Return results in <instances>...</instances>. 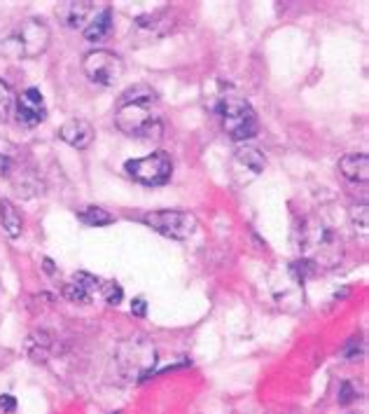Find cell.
Masks as SVG:
<instances>
[{
	"mask_svg": "<svg viewBox=\"0 0 369 414\" xmlns=\"http://www.w3.org/2000/svg\"><path fill=\"white\" fill-rule=\"evenodd\" d=\"M94 14H96V7L89 0H66V3L56 5V19L66 28L84 31V26L92 21Z\"/></svg>",
	"mask_w": 369,
	"mask_h": 414,
	"instance_id": "11",
	"label": "cell"
},
{
	"mask_svg": "<svg viewBox=\"0 0 369 414\" xmlns=\"http://www.w3.org/2000/svg\"><path fill=\"white\" fill-rule=\"evenodd\" d=\"M7 171H10V157H5L0 153V176H5Z\"/></svg>",
	"mask_w": 369,
	"mask_h": 414,
	"instance_id": "27",
	"label": "cell"
},
{
	"mask_svg": "<svg viewBox=\"0 0 369 414\" xmlns=\"http://www.w3.org/2000/svg\"><path fill=\"white\" fill-rule=\"evenodd\" d=\"M133 28H136V36L143 40L164 38L166 33H171V28H173V10L164 7V10L143 14V17L133 21Z\"/></svg>",
	"mask_w": 369,
	"mask_h": 414,
	"instance_id": "10",
	"label": "cell"
},
{
	"mask_svg": "<svg viewBox=\"0 0 369 414\" xmlns=\"http://www.w3.org/2000/svg\"><path fill=\"white\" fill-rule=\"evenodd\" d=\"M82 70L89 77V82L101 87H115L124 75V61L119 54L110 50H96L84 57Z\"/></svg>",
	"mask_w": 369,
	"mask_h": 414,
	"instance_id": "8",
	"label": "cell"
},
{
	"mask_svg": "<svg viewBox=\"0 0 369 414\" xmlns=\"http://www.w3.org/2000/svg\"><path fill=\"white\" fill-rule=\"evenodd\" d=\"M143 222L159 232L162 236L175 239V241H184L192 234L197 232L199 222L192 216L189 211H175V209H166V211H152L143 216Z\"/></svg>",
	"mask_w": 369,
	"mask_h": 414,
	"instance_id": "7",
	"label": "cell"
},
{
	"mask_svg": "<svg viewBox=\"0 0 369 414\" xmlns=\"http://www.w3.org/2000/svg\"><path fill=\"white\" fill-rule=\"evenodd\" d=\"M45 117H47V108L40 89L28 87L26 92H21L17 99V122L21 126H38L40 122H45Z\"/></svg>",
	"mask_w": 369,
	"mask_h": 414,
	"instance_id": "9",
	"label": "cell"
},
{
	"mask_svg": "<svg viewBox=\"0 0 369 414\" xmlns=\"http://www.w3.org/2000/svg\"><path fill=\"white\" fill-rule=\"evenodd\" d=\"M52 43L50 26L38 19L28 17L19 21L10 33L0 38V54L7 59H35L47 52Z\"/></svg>",
	"mask_w": 369,
	"mask_h": 414,
	"instance_id": "2",
	"label": "cell"
},
{
	"mask_svg": "<svg viewBox=\"0 0 369 414\" xmlns=\"http://www.w3.org/2000/svg\"><path fill=\"white\" fill-rule=\"evenodd\" d=\"M96 290H101V281L87 272L73 274V278L63 285V295H66L70 302H79V305H87Z\"/></svg>",
	"mask_w": 369,
	"mask_h": 414,
	"instance_id": "13",
	"label": "cell"
},
{
	"mask_svg": "<svg viewBox=\"0 0 369 414\" xmlns=\"http://www.w3.org/2000/svg\"><path fill=\"white\" fill-rule=\"evenodd\" d=\"M356 396H358V391L353 388L351 381H341L339 396H336V401H339V405H351L353 401H356Z\"/></svg>",
	"mask_w": 369,
	"mask_h": 414,
	"instance_id": "24",
	"label": "cell"
},
{
	"mask_svg": "<svg viewBox=\"0 0 369 414\" xmlns=\"http://www.w3.org/2000/svg\"><path fill=\"white\" fill-rule=\"evenodd\" d=\"M117 129L131 138L143 141H157L162 138L164 124L152 106H143V103H119L115 113Z\"/></svg>",
	"mask_w": 369,
	"mask_h": 414,
	"instance_id": "4",
	"label": "cell"
},
{
	"mask_svg": "<svg viewBox=\"0 0 369 414\" xmlns=\"http://www.w3.org/2000/svg\"><path fill=\"white\" fill-rule=\"evenodd\" d=\"M0 410H3V412H14V410H17V401H14V398L12 396H0Z\"/></svg>",
	"mask_w": 369,
	"mask_h": 414,
	"instance_id": "25",
	"label": "cell"
},
{
	"mask_svg": "<svg viewBox=\"0 0 369 414\" xmlns=\"http://www.w3.org/2000/svg\"><path fill=\"white\" fill-rule=\"evenodd\" d=\"M341 176L351 183H367L369 178V157L365 153H351L339 159Z\"/></svg>",
	"mask_w": 369,
	"mask_h": 414,
	"instance_id": "14",
	"label": "cell"
},
{
	"mask_svg": "<svg viewBox=\"0 0 369 414\" xmlns=\"http://www.w3.org/2000/svg\"><path fill=\"white\" fill-rule=\"evenodd\" d=\"M59 138L75 150H87L94 141V126L82 117H73L59 129Z\"/></svg>",
	"mask_w": 369,
	"mask_h": 414,
	"instance_id": "12",
	"label": "cell"
},
{
	"mask_svg": "<svg viewBox=\"0 0 369 414\" xmlns=\"http://www.w3.org/2000/svg\"><path fill=\"white\" fill-rule=\"evenodd\" d=\"M341 236L327 227L323 220L309 218L299 227V251L302 258L314 267H334L343 256Z\"/></svg>",
	"mask_w": 369,
	"mask_h": 414,
	"instance_id": "1",
	"label": "cell"
},
{
	"mask_svg": "<svg viewBox=\"0 0 369 414\" xmlns=\"http://www.w3.org/2000/svg\"><path fill=\"white\" fill-rule=\"evenodd\" d=\"M0 222H3L5 234L10 239H17L21 234L23 220H21L19 211L14 209V204L10 202V199H0Z\"/></svg>",
	"mask_w": 369,
	"mask_h": 414,
	"instance_id": "17",
	"label": "cell"
},
{
	"mask_svg": "<svg viewBox=\"0 0 369 414\" xmlns=\"http://www.w3.org/2000/svg\"><path fill=\"white\" fill-rule=\"evenodd\" d=\"M119 103H143V106H155L157 103V92L150 85H133L131 89L122 94Z\"/></svg>",
	"mask_w": 369,
	"mask_h": 414,
	"instance_id": "19",
	"label": "cell"
},
{
	"mask_svg": "<svg viewBox=\"0 0 369 414\" xmlns=\"http://www.w3.org/2000/svg\"><path fill=\"white\" fill-rule=\"evenodd\" d=\"M234 164L241 166V169L250 171L253 176H258L260 171H264V166H267V157L260 153V148L255 146H238L234 150Z\"/></svg>",
	"mask_w": 369,
	"mask_h": 414,
	"instance_id": "15",
	"label": "cell"
},
{
	"mask_svg": "<svg viewBox=\"0 0 369 414\" xmlns=\"http://www.w3.org/2000/svg\"><path fill=\"white\" fill-rule=\"evenodd\" d=\"M292 414H297V412H292Z\"/></svg>",
	"mask_w": 369,
	"mask_h": 414,
	"instance_id": "28",
	"label": "cell"
},
{
	"mask_svg": "<svg viewBox=\"0 0 369 414\" xmlns=\"http://www.w3.org/2000/svg\"><path fill=\"white\" fill-rule=\"evenodd\" d=\"M110 31H112V10L110 7H103V10L96 12L92 21L84 26L82 36L84 40H89V43H99V40L106 38Z\"/></svg>",
	"mask_w": 369,
	"mask_h": 414,
	"instance_id": "16",
	"label": "cell"
},
{
	"mask_svg": "<svg viewBox=\"0 0 369 414\" xmlns=\"http://www.w3.org/2000/svg\"><path fill=\"white\" fill-rule=\"evenodd\" d=\"M145 309H148V305H145V300H143V298H138V300H133V302H131V314H136V316H145Z\"/></svg>",
	"mask_w": 369,
	"mask_h": 414,
	"instance_id": "26",
	"label": "cell"
},
{
	"mask_svg": "<svg viewBox=\"0 0 369 414\" xmlns=\"http://www.w3.org/2000/svg\"><path fill=\"white\" fill-rule=\"evenodd\" d=\"M218 115L222 119V129L231 141H248L260 129L258 115L253 106L238 94H224L218 103Z\"/></svg>",
	"mask_w": 369,
	"mask_h": 414,
	"instance_id": "3",
	"label": "cell"
},
{
	"mask_svg": "<svg viewBox=\"0 0 369 414\" xmlns=\"http://www.w3.org/2000/svg\"><path fill=\"white\" fill-rule=\"evenodd\" d=\"M77 218L82 220L87 227H106L110 222H115V216L108 213L106 209H101V206H87L84 211L77 213Z\"/></svg>",
	"mask_w": 369,
	"mask_h": 414,
	"instance_id": "20",
	"label": "cell"
},
{
	"mask_svg": "<svg viewBox=\"0 0 369 414\" xmlns=\"http://www.w3.org/2000/svg\"><path fill=\"white\" fill-rule=\"evenodd\" d=\"M124 171L129 173L136 183H141V185L159 187V185H166V183L171 180L173 162L164 150H159V153H152L148 157L129 159V162L124 164Z\"/></svg>",
	"mask_w": 369,
	"mask_h": 414,
	"instance_id": "6",
	"label": "cell"
},
{
	"mask_svg": "<svg viewBox=\"0 0 369 414\" xmlns=\"http://www.w3.org/2000/svg\"><path fill=\"white\" fill-rule=\"evenodd\" d=\"M12 106H14V94L10 89V85L0 80V119H5L10 115Z\"/></svg>",
	"mask_w": 369,
	"mask_h": 414,
	"instance_id": "23",
	"label": "cell"
},
{
	"mask_svg": "<svg viewBox=\"0 0 369 414\" xmlns=\"http://www.w3.org/2000/svg\"><path fill=\"white\" fill-rule=\"evenodd\" d=\"M50 349H52V339H50V335H47L45 330L28 335V339H26V354L31 356V361H35V363L47 361V358H50Z\"/></svg>",
	"mask_w": 369,
	"mask_h": 414,
	"instance_id": "18",
	"label": "cell"
},
{
	"mask_svg": "<svg viewBox=\"0 0 369 414\" xmlns=\"http://www.w3.org/2000/svg\"><path fill=\"white\" fill-rule=\"evenodd\" d=\"M351 222H353V227L360 229V232H367V227H369V211H367V204L353 206V209H351Z\"/></svg>",
	"mask_w": 369,
	"mask_h": 414,
	"instance_id": "21",
	"label": "cell"
},
{
	"mask_svg": "<svg viewBox=\"0 0 369 414\" xmlns=\"http://www.w3.org/2000/svg\"><path fill=\"white\" fill-rule=\"evenodd\" d=\"M101 293H103V298H106L108 305H119V302H122V298H124L122 285H119L117 281L101 283Z\"/></svg>",
	"mask_w": 369,
	"mask_h": 414,
	"instance_id": "22",
	"label": "cell"
},
{
	"mask_svg": "<svg viewBox=\"0 0 369 414\" xmlns=\"http://www.w3.org/2000/svg\"><path fill=\"white\" fill-rule=\"evenodd\" d=\"M117 368L126 379H143L157 363V349L145 337H131L117 347Z\"/></svg>",
	"mask_w": 369,
	"mask_h": 414,
	"instance_id": "5",
	"label": "cell"
}]
</instances>
